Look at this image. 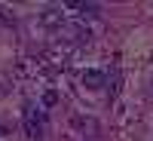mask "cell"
I'll use <instances>...</instances> for the list:
<instances>
[{"label":"cell","mask_w":153,"mask_h":141,"mask_svg":"<svg viewBox=\"0 0 153 141\" xmlns=\"http://www.w3.org/2000/svg\"><path fill=\"white\" fill-rule=\"evenodd\" d=\"M104 80H107V77H104V71H83V83H86L89 89H98Z\"/></svg>","instance_id":"3957f363"},{"label":"cell","mask_w":153,"mask_h":141,"mask_svg":"<svg viewBox=\"0 0 153 141\" xmlns=\"http://www.w3.org/2000/svg\"><path fill=\"white\" fill-rule=\"evenodd\" d=\"M25 126H28V135H31V138H40V126H43V120L37 117L31 107L25 110Z\"/></svg>","instance_id":"7a4b0ae2"},{"label":"cell","mask_w":153,"mask_h":141,"mask_svg":"<svg viewBox=\"0 0 153 141\" xmlns=\"http://www.w3.org/2000/svg\"><path fill=\"white\" fill-rule=\"evenodd\" d=\"M40 25L43 28H58L61 31V25H65V9H58V6H49L40 12Z\"/></svg>","instance_id":"6da1fadb"},{"label":"cell","mask_w":153,"mask_h":141,"mask_svg":"<svg viewBox=\"0 0 153 141\" xmlns=\"http://www.w3.org/2000/svg\"><path fill=\"white\" fill-rule=\"evenodd\" d=\"M65 9H74V12H80V16H95L98 3H65Z\"/></svg>","instance_id":"277c9868"},{"label":"cell","mask_w":153,"mask_h":141,"mask_svg":"<svg viewBox=\"0 0 153 141\" xmlns=\"http://www.w3.org/2000/svg\"><path fill=\"white\" fill-rule=\"evenodd\" d=\"M43 104H49V107H52V104H58V92H52V89H49V92L43 95Z\"/></svg>","instance_id":"5b68a950"}]
</instances>
